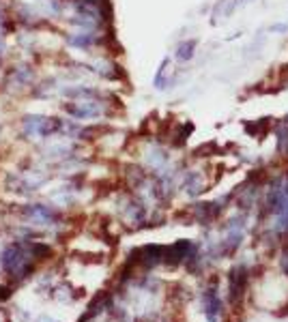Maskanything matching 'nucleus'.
Instances as JSON below:
<instances>
[{
    "label": "nucleus",
    "instance_id": "f257e3e1",
    "mask_svg": "<svg viewBox=\"0 0 288 322\" xmlns=\"http://www.w3.org/2000/svg\"><path fill=\"white\" fill-rule=\"evenodd\" d=\"M194 52H196V41H183L179 49H176V58L179 60H189V58H194Z\"/></svg>",
    "mask_w": 288,
    "mask_h": 322
},
{
    "label": "nucleus",
    "instance_id": "f03ea898",
    "mask_svg": "<svg viewBox=\"0 0 288 322\" xmlns=\"http://www.w3.org/2000/svg\"><path fill=\"white\" fill-rule=\"evenodd\" d=\"M269 30H271V33H286V30H288V22H282V24H273V26L269 28Z\"/></svg>",
    "mask_w": 288,
    "mask_h": 322
},
{
    "label": "nucleus",
    "instance_id": "7ed1b4c3",
    "mask_svg": "<svg viewBox=\"0 0 288 322\" xmlns=\"http://www.w3.org/2000/svg\"><path fill=\"white\" fill-rule=\"evenodd\" d=\"M239 2H247V0H239Z\"/></svg>",
    "mask_w": 288,
    "mask_h": 322
}]
</instances>
